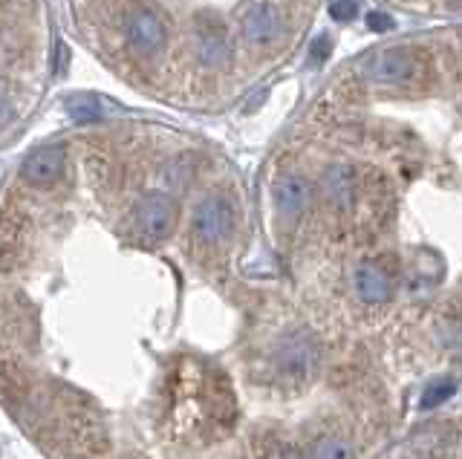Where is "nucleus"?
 <instances>
[{"label":"nucleus","instance_id":"f257e3e1","mask_svg":"<svg viewBox=\"0 0 462 459\" xmlns=\"http://www.w3.org/2000/svg\"><path fill=\"white\" fill-rule=\"evenodd\" d=\"M165 416L173 436L208 439L235 419L231 387L220 372L202 364H182L173 376Z\"/></svg>","mask_w":462,"mask_h":459},{"label":"nucleus","instance_id":"f03ea898","mask_svg":"<svg viewBox=\"0 0 462 459\" xmlns=\"http://www.w3.org/2000/svg\"><path fill=\"white\" fill-rule=\"evenodd\" d=\"M318 344L307 333H289L274 350V370L289 384H307L318 370Z\"/></svg>","mask_w":462,"mask_h":459},{"label":"nucleus","instance_id":"7ed1b4c3","mask_svg":"<svg viewBox=\"0 0 462 459\" xmlns=\"http://www.w3.org/2000/svg\"><path fill=\"white\" fill-rule=\"evenodd\" d=\"M416 69L419 61L408 47H390L370 55L365 64V76L379 87H399V84H411L416 78Z\"/></svg>","mask_w":462,"mask_h":459},{"label":"nucleus","instance_id":"20e7f679","mask_svg":"<svg viewBox=\"0 0 462 459\" xmlns=\"http://www.w3.org/2000/svg\"><path fill=\"white\" fill-rule=\"evenodd\" d=\"M235 228V208L223 197H206L194 211V237L202 246H220Z\"/></svg>","mask_w":462,"mask_h":459},{"label":"nucleus","instance_id":"39448f33","mask_svg":"<svg viewBox=\"0 0 462 459\" xmlns=\"http://www.w3.org/2000/svg\"><path fill=\"white\" fill-rule=\"evenodd\" d=\"M173 220H177V208H173V203L165 194H148L134 208V228L148 243L165 240L173 228Z\"/></svg>","mask_w":462,"mask_h":459},{"label":"nucleus","instance_id":"423d86ee","mask_svg":"<svg viewBox=\"0 0 462 459\" xmlns=\"http://www.w3.org/2000/svg\"><path fill=\"white\" fill-rule=\"evenodd\" d=\"M125 38L142 55H156L165 47V23L148 6H136L125 15Z\"/></svg>","mask_w":462,"mask_h":459},{"label":"nucleus","instance_id":"0eeeda50","mask_svg":"<svg viewBox=\"0 0 462 459\" xmlns=\"http://www.w3.org/2000/svg\"><path fill=\"white\" fill-rule=\"evenodd\" d=\"M283 35V18L272 0H254L243 15V38L254 47H269Z\"/></svg>","mask_w":462,"mask_h":459},{"label":"nucleus","instance_id":"6e6552de","mask_svg":"<svg viewBox=\"0 0 462 459\" xmlns=\"http://www.w3.org/2000/svg\"><path fill=\"white\" fill-rule=\"evenodd\" d=\"M64 168H67L64 148L52 145V148H41L35 153H29L23 168H21V177L29 185H41V188H47V185H55L64 177Z\"/></svg>","mask_w":462,"mask_h":459},{"label":"nucleus","instance_id":"1a4fd4ad","mask_svg":"<svg viewBox=\"0 0 462 459\" xmlns=\"http://www.w3.org/2000/svg\"><path fill=\"white\" fill-rule=\"evenodd\" d=\"M194 55H197V61L208 64V67H217V64H223L228 59V32H226L223 21L208 18V21H202L197 26Z\"/></svg>","mask_w":462,"mask_h":459},{"label":"nucleus","instance_id":"9d476101","mask_svg":"<svg viewBox=\"0 0 462 459\" xmlns=\"http://www.w3.org/2000/svg\"><path fill=\"white\" fill-rule=\"evenodd\" d=\"M272 197H274V206H278V211L283 214V217H298V214L307 208L310 185L298 174H281L272 185Z\"/></svg>","mask_w":462,"mask_h":459},{"label":"nucleus","instance_id":"9b49d317","mask_svg":"<svg viewBox=\"0 0 462 459\" xmlns=\"http://www.w3.org/2000/svg\"><path fill=\"white\" fill-rule=\"evenodd\" d=\"M353 286L361 300H367V304H384L393 292V280L390 275L375 263H361L356 271H353Z\"/></svg>","mask_w":462,"mask_h":459},{"label":"nucleus","instance_id":"f8f14e48","mask_svg":"<svg viewBox=\"0 0 462 459\" xmlns=\"http://www.w3.org/2000/svg\"><path fill=\"white\" fill-rule=\"evenodd\" d=\"M321 188H324V199L329 206L344 208L353 203L356 197V179H353V170L344 168V165H332L324 179H321Z\"/></svg>","mask_w":462,"mask_h":459},{"label":"nucleus","instance_id":"ddd939ff","mask_svg":"<svg viewBox=\"0 0 462 459\" xmlns=\"http://www.w3.org/2000/svg\"><path fill=\"white\" fill-rule=\"evenodd\" d=\"M67 113L72 122L87 124V122H96L101 119V105L96 96H87V93H76L67 98Z\"/></svg>","mask_w":462,"mask_h":459},{"label":"nucleus","instance_id":"4468645a","mask_svg":"<svg viewBox=\"0 0 462 459\" xmlns=\"http://www.w3.org/2000/svg\"><path fill=\"white\" fill-rule=\"evenodd\" d=\"M310 459H353V448L341 436H324L312 445Z\"/></svg>","mask_w":462,"mask_h":459},{"label":"nucleus","instance_id":"2eb2a0df","mask_svg":"<svg viewBox=\"0 0 462 459\" xmlns=\"http://www.w3.org/2000/svg\"><path fill=\"white\" fill-rule=\"evenodd\" d=\"M439 333H442L445 347L462 358V315H454V318H445L442 326H439Z\"/></svg>","mask_w":462,"mask_h":459},{"label":"nucleus","instance_id":"dca6fc26","mask_svg":"<svg viewBox=\"0 0 462 459\" xmlns=\"http://www.w3.org/2000/svg\"><path fill=\"white\" fill-rule=\"evenodd\" d=\"M454 393V381H439V384H430L428 393L422 396V408H433L439 405V401H445L448 396Z\"/></svg>","mask_w":462,"mask_h":459},{"label":"nucleus","instance_id":"f3484780","mask_svg":"<svg viewBox=\"0 0 462 459\" xmlns=\"http://www.w3.org/2000/svg\"><path fill=\"white\" fill-rule=\"evenodd\" d=\"M329 12L338 21H350L358 12V0H329Z\"/></svg>","mask_w":462,"mask_h":459},{"label":"nucleus","instance_id":"a211bd4d","mask_svg":"<svg viewBox=\"0 0 462 459\" xmlns=\"http://www.w3.org/2000/svg\"><path fill=\"white\" fill-rule=\"evenodd\" d=\"M329 50H332V41H329L327 35H324L321 41H315V44H312V52H310V55H312V61H324L327 55H329Z\"/></svg>","mask_w":462,"mask_h":459},{"label":"nucleus","instance_id":"6ab92c4d","mask_svg":"<svg viewBox=\"0 0 462 459\" xmlns=\"http://www.w3.org/2000/svg\"><path fill=\"white\" fill-rule=\"evenodd\" d=\"M367 26L375 32H384L390 30V15H382V12H373V15H367Z\"/></svg>","mask_w":462,"mask_h":459}]
</instances>
